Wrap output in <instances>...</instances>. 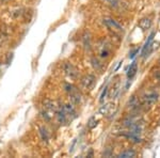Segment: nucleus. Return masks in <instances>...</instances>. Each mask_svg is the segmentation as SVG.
Masks as SVG:
<instances>
[{
  "mask_svg": "<svg viewBox=\"0 0 160 158\" xmlns=\"http://www.w3.org/2000/svg\"><path fill=\"white\" fill-rule=\"evenodd\" d=\"M65 91L69 93V97L72 99V102L74 104H79L81 102V95L77 89L73 85H69V83H66L65 85Z\"/></svg>",
  "mask_w": 160,
  "mask_h": 158,
  "instance_id": "obj_1",
  "label": "nucleus"
},
{
  "mask_svg": "<svg viewBox=\"0 0 160 158\" xmlns=\"http://www.w3.org/2000/svg\"><path fill=\"white\" fill-rule=\"evenodd\" d=\"M63 71L65 73V75L71 79H76L78 76V72H77L76 67L71 63H65L63 65Z\"/></svg>",
  "mask_w": 160,
  "mask_h": 158,
  "instance_id": "obj_2",
  "label": "nucleus"
},
{
  "mask_svg": "<svg viewBox=\"0 0 160 158\" xmlns=\"http://www.w3.org/2000/svg\"><path fill=\"white\" fill-rule=\"evenodd\" d=\"M83 88L87 90H92L95 86V77L93 75H87L81 79Z\"/></svg>",
  "mask_w": 160,
  "mask_h": 158,
  "instance_id": "obj_3",
  "label": "nucleus"
},
{
  "mask_svg": "<svg viewBox=\"0 0 160 158\" xmlns=\"http://www.w3.org/2000/svg\"><path fill=\"white\" fill-rule=\"evenodd\" d=\"M104 24L108 27L109 29L113 30V31H118V32L123 31V27L118 23H116L114 19H112V18H106V19H104Z\"/></svg>",
  "mask_w": 160,
  "mask_h": 158,
  "instance_id": "obj_4",
  "label": "nucleus"
},
{
  "mask_svg": "<svg viewBox=\"0 0 160 158\" xmlns=\"http://www.w3.org/2000/svg\"><path fill=\"white\" fill-rule=\"evenodd\" d=\"M63 107H64V111H65V113H66V115H67L69 120L72 121L73 119H75L76 116H77L75 109H74V107H73L71 104H66V105H64Z\"/></svg>",
  "mask_w": 160,
  "mask_h": 158,
  "instance_id": "obj_5",
  "label": "nucleus"
},
{
  "mask_svg": "<svg viewBox=\"0 0 160 158\" xmlns=\"http://www.w3.org/2000/svg\"><path fill=\"white\" fill-rule=\"evenodd\" d=\"M113 111H114V105H112V104L104 105L100 108V113L104 115H110L113 113Z\"/></svg>",
  "mask_w": 160,
  "mask_h": 158,
  "instance_id": "obj_6",
  "label": "nucleus"
},
{
  "mask_svg": "<svg viewBox=\"0 0 160 158\" xmlns=\"http://www.w3.org/2000/svg\"><path fill=\"white\" fill-rule=\"evenodd\" d=\"M137 69H138V65H137V62H132L128 69V72H127V77L128 79H132L134 76L136 75L137 73Z\"/></svg>",
  "mask_w": 160,
  "mask_h": 158,
  "instance_id": "obj_7",
  "label": "nucleus"
},
{
  "mask_svg": "<svg viewBox=\"0 0 160 158\" xmlns=\"http://www.w3.org/2000/svg\"><path fill=\"white\" fill-rule=\"evenodd\" d=\"M39 136H41V139H42L43 142L48 143L49 134H48V132H47V129H46L44 126H41V127H39Z\"/></svg>",
  "mask_w": 160,
  "mask_h": 158,
  "instance_id": "obj_8",
  "label": "nucleus"
},
{
  "mask_svg": "<svg viewBox=\"0 0 160 158\" xmlns=\"http://www.w3.org/2000/svg\"><path fill=\"white\" fill-rule=\"evenodd\" d=\"M154 35H155V33H150V35L148 36V39H147L146 41V43H145V45L143 46V49H142V55H143V56H146L147 49L150 47V43H152V41H153L154 39Z\"/></svg>",
  "mask_w": 160,
  "mask_h": 158,
  "instance_id": "obj_9",
  "label": "nucleus"
},
{
  "mask_svg": "<svg viewBox=\"0 0 160 158\" xmlns=\"http://www.w3.org/2000/svg\"><path fill=\"white\" fill-rule=\"evenodd\" d=\"M139 26H140L141 29H143V30L148 29L150 27V20L147 19V18H144V19H142L140 23H139Z\"/></svg>",
  "mask_w": 160,
  "mask_h": 158,
  "instance_id": "obj_10",
  "label": "nucleus"
},
{
  "mask_svg": "<svg viewBox=\"0 0 160 158\" xmlns=\"http://www.w3.org/2000/svg\"><path fill=\"white\" fill-rule=\"evenodd\" d=\"M136 156V153H134V151H125L123 152V153H121V154L118 155V157L120 158H128V157H134Z\"/></svg>",
  "mask_w": 160,
  "mask_h": 158,
  "instance_id": "obj_11",
  "label": "nucleus"
},
{
  "mask_svg": "<svg viewBox=\"0 0 160 158\" xmlns=\"http://www.w3.org/2000/svg\"><path fill=\"white\" fill-rule=\"evenodd\" d=\"M156 99H157V95L154 93V94H150V95L146 96L145 102H146L147 105H152V104H154V103L156 102Z\"/></svg>",
  "mask_w": 160,
  "mask_h": 158,
  "instance_id": "obj_12",
  "label": "nucleus"
},
{
  "mask_svg": "<svg viewBox=\"0 0 160 158\" xmlns=\"http://www.w3.org/2000/svg\"><path fill=\"white\" fill-rule=\"evenodd\" d=\"M97 125V122H96V120H95L94 118H91L90 120H89V122H88V127L89 128H94L95 126Z\"/></svg>",
  "mask_w": 160,
  "mask_h": 158,
  "instance_id": "obj_13",
  "label": "nucleus"
},
{
  "mask_svg": "<svg viewBox=\"0 0 160 158\" xmlns=\"http://www.w3.org/2000/svg\"><path fill=\"white\" fill-rule=\"evenodd\" d=\"M107 92H108V87H106V88H105V90H104V91H103V93H101L100 98H99V100H100V103L104 102V98H105V96H106V94H107Z\"/></svg>",
  "mask_w": 160,
  "mask_h": 158,
  "instance_id": "obj_14",
  "label": "nucleus"
},
{
  "mask_svg": "<svg viewBox=\"0 0 160 158\" xmlns=\"http://www.w3.org/2000/svg\"><path fill=\"white\" fill-rule=\"evenodd\" d=\"M138 51H139V50H138V49H136V50H134V51H132V53H130V56H129V57H130V58H134V57L136 56V53H137Z\"/></svg>",
  "mask_w": 160,
  "mask_h": 158,
  "instance_id": "obj_15",
  "label": "nucleus"
}]
</instances>
